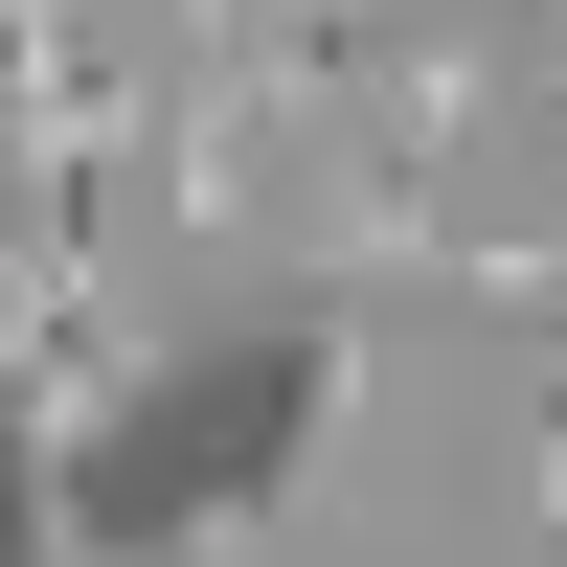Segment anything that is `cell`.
Masks as SVG:
<instances>
[{
  "mask_svg": "<svg viewBox=\"0 0 567 567\" xmlns=\"http://www.w3.org/2000/svg\"><path fill=\"white\" fill-rule=\"evenodd\" d=\"M205 23H227V0H205Z\"/></svg>",
  "mask_w": 567,
  "mask_h": 567,
  "instance_id": "cell-3",
  "label": "cell"
},
{
  "mask_svg": "<svg viewBox=\"0 0 567 567\" xmlns=\"http://www.w3.org/2000/svg\"><path fill=\"white\" fill-rule=\"evenodd\" d=\"M545 523H567V386H545Z\"/></svg>",
  "mask_w": 567,
  "mask_h": 567,
  "instance_id": "cell-2",
  "label": "cell"
},
{
  "mask_svg": "<svg viewBox=\"0 0 567 567\" xmlns=\"http://www.w3.org/2000/svg\"><path fill=\"white\" fill-rule=\"evenodd\" d=\"M318 409H341V318H272L250 363H159V386H136L114 432H69V454H45L69 499L23 523V567H136V545H250L272 499H296Z\"/></svg>",
  "mask_w": 567,
  "mask_h": 567,
  "instance_id": "cell-1",
  "label": "cell"
}]
</instances>
